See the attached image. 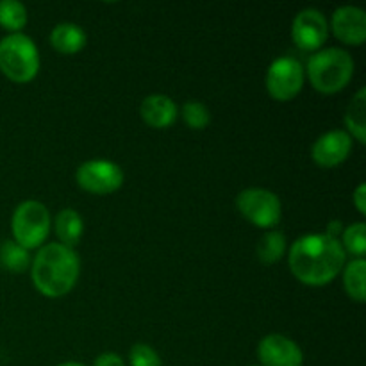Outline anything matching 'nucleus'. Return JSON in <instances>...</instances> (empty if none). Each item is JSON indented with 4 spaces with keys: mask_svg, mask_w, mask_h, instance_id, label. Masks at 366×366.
<instances>
[{
    "mask_svg": "<svg viewBox=\"0 0 366 366\" xmlns=\"http://www.w3.org/2000/svg\"><path fill=\"white\" fill-rule=\"evenodd\" d=\"M347 254L340 239L324 234H306L290 249L288 263L292 274L302 285L325 286L338 277L345 267Z\"/></svg>",
    "mask_w": 366,
    "mask_h": 366,
    "instance_id": "obj_1",
    "label": "nucleus"
},
{
    "mask_svg": "<svg viewBox=\"0 0 366 366\" xmlns=\"http://www.w3.org/2000/svg\"><path fill=\"white\" fill-rule=\"evenodd\" d=\"M79 257L74 249L49 243L39 247L38 254L31 261V277L34 288L41 295L59 299L74 290L79 279Z\"/></svg>",
    "mask_w": 366,
    "mask_h": 366,
    "instance_id": "obj_2",
    "label": "nucleus"
},
{
    "mask_svg": "<svg viewBox=\"0 0 366 366\" xmlns=\"http://www.w3.org/2000/svg\"><path fill=\"white\" fill-rule=\"evenodd\" d=\"M310 81L317 92L332 95L345 88L354 75V59L347 50L324 49L310 57L306 66Z\"/></svg>",
    "mask_w": 366,
    "mask_h": 366,
    "instance_id": "obj_3",
    "label": "nucleus"
},
{
    "mask_svg": "<svg viewBox=\"0 0 366 366\" xmlns=\"http://www.w3.org/2000/svg\"><path fill=\"white\" fill-rule=\"evenodd\" d=\"M0 71L13 82H31L39 71V52L29 36L16 32L0 39Z\"/></svg>",
    "mask_w": 366,
    "mask_h": 366,
    "instance_id": "obj_4",
    "label": "nucleus"
},
{
    "mask_svg": "<svg viewBox=\"0 0 366 366\" xmlns=\"http://www.w3.org/2000/svg\"><path fill=\"white\" fill-rule=\"evenodd\" d=\"M14 242L25 250L39 249L50 234V213L38 200H25L11 218Z\"/></svg>",
    "mask_w": 366,
    "mask_h": 366,
    "instance_id": "obj_5",
    "label": "nucleus"
},
{
    "mask_svg": "<svg viewBox=\"0 0 366 366\" xmlns=\"http://www.w3.org/2000/svg\"><path fill=\"white\" fill-rule=\"evenodd\" d=\"M236 207L245 220L261 229H272L281 222V200L264 188H247L236 197Z\"/></svg>",
    "mask_w": 366,
    "mask_h": 366,
    "instance_id": "obj_6",
    "label": "nucleus"
},
{
    "mask_svg": "<svg viewBox=\"0 0 366 366\" xmlns=\"http://www.w3.org/2000/svg\"><path fill=\"white\" fill-rule=\"evenodd\" d=\"M302 64L293 57H279L267 71V89L272 99L279 102H290L300 93L304 86Z\"/></svg>",
    "mask_w": 366,
    "mask_h": 366,
    "instance_id": "obj_7",
    "label": "nucleus"
},
{
    "mask_svg": "<svg viewBox=\"0 0 366 366\" xmlns=\"http://www.w3.org/2000/svg\"><path fill=\"white\" fill-rule=\"evenodd\" d=\"M75 181L84 192L95 193V195H109L124 184V170L113 161L92 159L77 168Z\"/></svg>",
    "mask_w": 366,
    "mask_h": 366,
    "instance_id": "obj_8",
    "label": "nucleus"
},
{
    "mask_svg": "<svg viewBox=\"0 0 366 366\" xmlns=\"http://www.w3.org/2000/svg\"><path fill=\"white\" fill-rule=\"evenodd\" d=\"M327 20L318 9H304L293 20L292 38L300 50L315 52L327 41Z\"/></svg>",
    "mask_w": 366,
    "mask_h": 366,
    "instance_id": "obj_9",
    "label": "nucleus"
},
{
    "mask_svg": "<svg viewBox=\"0 0 366 366\" xmlns=\"http://www.w3.org/2000/svg\"><path fill=\"white\" fill-rule=\"evenodd\" d=\"M261 366H302V349L282 335H268L257 345Z\"/></svg>",
    "mask_w": 366,
    "mask_h": 366,
    "instance_id": "obj_10",
    "label": "nucleus"
},
{
    "mask_svg": "<svg viewBox=\"0 0 366 366\" xmlns=\"http://www.w3.org/2000/svg\"><path fill=\"white\" fill-rule=\"evenodd\" d=\"M352 150V138L347 131H329L315 142L311 156L322 168H335L349 157Z\"/></svg>",
    "mask_w": 366,
    "mask_h": 366,
    "instance_id": "obj_11",
    "label": "nucleus"
},
{
    "mask_svg": "<svg viewBox=\"0 0 366 366\" xmlns=\"http://www.w3.org/2000/svg\"><path fill=\"white\" fill-rule=\"evenodd\" d=\"M332 34L350 46L363 45L366 39V14L361 7L343 6L335 11L331 20Z\"/></svg>",
    "mask_w": 366,
    "mask_h": 366,
    "instance_id": "obj_12",
    "label": "nucleus"
},
{
    "mask_svg": "<svg viewBox=\"0 0 366 366\" xmlns=\"http://www.w3.org/2000/svg\"><path fill=\"white\" fill-rule=\"evenodd\" d=\"M139 114L143 122L154 129H167L177 120V106L167 95H149L139 106Z\"/></svg>",
    "mask_w": 366,
    "mask_h": 366,
    "instance_id": "obj_13",
    "label": "nucleus"
},
{
    "mask_svg": "<svg viewBox=\"0 0 366 366\" xmlns=\"http://www.w3.org/2000/svg\"><path fill=\"white\" fill-rule=\"evenodd\" d=\"M88 36L84 29L75 24H59L50 32V45L61 54H77L86 46Z\"/></svg>",
    "mask_w": 366,
    "mask_h": 366,
    "instance_id": "obj_14",
    "label": "nucleus"
},
{
    "mask_svg": "<svg viewBox=\"0 0 366 366\" xmlns=\"http://www.w3.org/2000/svg\"><path fill=\"white\" fill-rule=\"evenodd\" d=\"M56 234L59 238L61 245L68 247V249H74L75 245H79L82 238V232H84V222H82L81 214L75 209H61L56 214Z\"/></svg>",
    "mask_w": 366,
    "mask_h": 366,
    "instance_id": "obj_15",
    "label": "nucleus"
},
{
    "mask_svg": "<svg viewBox=\"0 0 366 366\" xmlns=\"http://www.w3.org/2000/svg\"><path fill=\"white\" fill-rule=\"evenodd\" d=\"M345 125L349 132L361 145L366 143V89L361 88L350 102L345 114Z\"/></svg>",
    "mask_w": 366,
    "mask_h": 366,
    "instance_id": "obj_16",
    "label": "nucleus"
},
{
    "mask_svg": "<svg viewBox=\"0 0 366 366\" xmlns=\"http://www.w3.org/2000/svg\"><path fill=\"white\" fill-rule=\"evenodd\" d=\"M365 274H366V261L363 257L352 259L345 264L343 270V286L349 297L356 302H365Z\"/></svg>",
    "mask_w": 366,
    "mask_h": 366,
    "instance_id": "obj_17",
    "label": "nucleus"
},
{
    "mask_svg": "<svg viewBox=\"0 0 366 366\" xmlns=\"http://www.w3.org/2000/svg\"><path fill=\"white\" fill-rule=\"evenodd\" d=\"M27 25V9L16 0H0V27L16 34Z\"/></svg>",
    "mask_w": 366,
    "mask_h": 366,
    "instance_id": "obj_18",
    "label": "nucleus"
},
{
    "mask_svg": "<svg viewBox=\"0 0 366 366\" xmlns=\"http://www.w3.org/2000/svg\"><path fill=\"white\" fill-rule=\"evenodd\" d=\"M286 252V236L281 231H268L257 243V257L261 263L274 264Z\"/></svg>",
    "mask_w": 366,
    "mask_h": 366,
    "instance_id": "obj_19",
    "label": "nucleus"
},
{
    "mask_svg": "<svg viewBox=\"0 0 366 366\" xmlns=\"http://www.w3.org/2000/svg\"><path fill=\"white\" fill-rule=\"evenodd\" d=\"M0 264L13 274H21L31 267L29 250L18 245L16 242H4L0 247Z\"/></svg>",
    "mask_w": 366,
    "mask_h": 366,
    "instance_id": "obj_20",
    "label": "nucleus"
},
{
    "mask_svg": "<svg viewBox=\"0 0 366 366\" xmlns=\"http://www.w3.org/2000/svg\"><path fill=\"white\" fill-rule=\"evenodd\" d=\"M340 243H342L345 254H352L356 259L363 257L366 252V225L360 222V224H352L343 229V238Z\"/></svg>",
    "mask_w": 366,
    "mask_h": 366,
    "instance_id": "obj_21",
    "label": "nucleus"
},
{
    "mask_svg": "<svg viewBox=\"0 0 366 366\" xmlns=\"http://www.w3.org/2000/svg\"><path fill=\"white\" fill-rule=\"evenodd\" d=\"M182 120H184V124L189 129L202 131L211 122L209 109L202 102H199V100H189V102L182 106Z\"/></svg>",
    "mask_w": 366,
    "mask_h": 366,
    "instance_id": "obj_22",
    "label": "nucleus"
},
{
    "mask_svg": "<svg viewBox=\"0 0 366 366\" xmlns=\"http://www.w3.org/2000/svg\"><path fill=\"white\" fill-rule=\"evenodd\" d=\"M131 366H161V357L156 350L147 343H136L129 352Z\"/></svg>",
    "mask_w": 366,
    "mask_h": 366,
    "instance_id": "obj_23",
    "label": "nucleus"
},
{
    "mask_svg": "<svg viewBox=\"0 0 366 366\" xmlns=\"http://www.w3.org/2000/svg\"><path fill=\"white\" fill-rule=\"evenodd\" d=\"M93 366H125V363L117 352H104L97 357Z\"/></svg>",
    "mask_w": 366,
    "mask_h": 366,
    "instance_id": "obj_24",
    "label": "nucleus"
},
{
    "mask_svg": "<svg viewBox=\"0 0 366 366\" xmlns=\"http://www.w3.org/2000/svg\"><path fill=\"white\" fill-rule=\"evenodd\" d=\"M354 199V206H356V209L360 211L361 214L366 213V184L365 182H361L360 186L356 188V192H354L352 195Z\"/></svg>",
    "mask_w": 366,
    "mask_h": 366,
    "instance_id": "obj_25",
    "label": "nucleus"
},
{
    "mask_svg": "<svg viewBox=\"0 0 366 366\" xmlns=\"http://www.w3.org/2000/svg\"><path fill=\"white\" fill-rule=\"evenodd\" d=\"M342 229H343L342 222H331V224H329V227H327V231H325V234L331 236V238L338 239V234L342 232Z\"/></svg>",
    "mask_w": 366,
    "mask_h": 366,
    "instance_id": "obj_26",
    "label": "nucleus"
},
{
    "mask_svg": "<svg viewBox=\"0 0 366 366\" xmlns=\"http://www.w3.org/2000/svg\"><path fill=\"white\" fill-rule=\"evenodd\" d=\"M57 366H84V365L75 363V361H68V363H61V365H57Z\"/></svg>",
    "mask_w": 366,
    "mask_h": 366,
    "instance_id": "obj_27",
    "label": "nucleus"
}]
</instances>
